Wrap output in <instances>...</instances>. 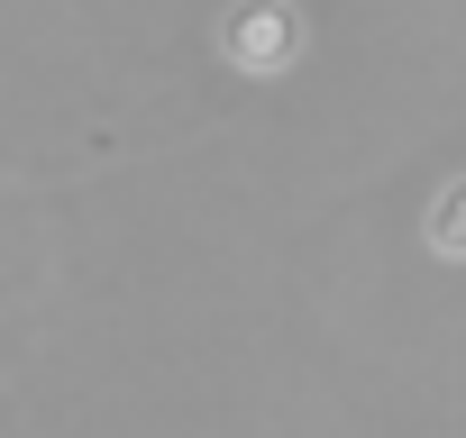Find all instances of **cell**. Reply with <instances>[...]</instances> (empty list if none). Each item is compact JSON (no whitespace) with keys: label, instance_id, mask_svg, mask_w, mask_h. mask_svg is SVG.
<instances>
[{"label":"cell","instance_id":"obj_1","mask_svg":"<svg viewBox=\"0 0 466 438\" xmlns=\"http://www.w3.org/2000/svg\"><path fill=\"white\" fill-rule=\"evenodd\" d=\"M302 37H311V28H302L293 0H228L219 28H210L219 65H228V74H257V83L293 74V65H302Z\"/></svg>","mask_w":466,"mask_h":438},{"label":"cell","instance_id":"obj_2","mask_svg":"<svg viewBox=\"0 0 466 438\" xmlns=\"http://www.w3.org/2000/svg\"><path fill=\"white\" fill-rule=\"evenodd\" d=\"M420 238H430V256H466V174H448V183L430 192Z\"/></svg>","mask_w":466,"mask_h":438}]
</instances>
